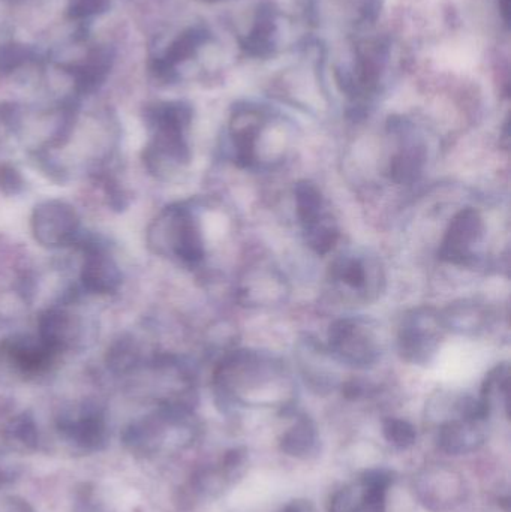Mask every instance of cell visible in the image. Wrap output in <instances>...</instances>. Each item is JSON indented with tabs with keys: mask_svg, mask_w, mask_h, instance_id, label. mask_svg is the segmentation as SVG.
<instances>
[{
	"mask_svg": "<svg viewBox=\"0 0 511 512\" xmlns=\"http://www.w3.org/2000/svg\"><path fill=\"white\" fill-rule=\"evenodd\" d=\"M146 116L155 132L146 153L150 170L162 173L186 164L189 149L185 135L191 125V107L185 102H161L150 107Z\"/></svg>",
	"mask_w": 511,
	"mask_h": 512,
	"instance_id": "1",
	"label": "cell"
},
{
	"mask_svg": "<svg viewBox=\"0 0 511 512\" xmlns=\"http://www.w3.org/2000/svg\"><path fill=\"white\" fill-rule=\"evenodd\" d=\"M389 57V47L380 39L354 45L351 59L336 71L342 92L354 101L371 99L383 86Z\"/></svg>",
	"mask_w": 511,
	"mask_h": 512,
	"instance_id": "2",
	"label": "cell"
},
{
	"mask_svg": "<svg viewBox=\"0 0 511 512\" xmlns=\"http://www.w3.org/2000/svg\"><path fill=\"white\" fill-rule=\"evenodd\" d=\"M158 236L159 246L167 243L174 255L186 264H198L204 258V243L200 228L192 213L185 207H171L156 221L150 237Z\"/></svg>",
	"mask_w": 511,
	"mask_h": 512,
	"instance_id": "3",
	"label": "cell"
},
{
	"mask_svg": "<svg viewBox=\"0 0 511 512\" xmlns=\"http://www.w3.org/2000/svg\"><path fill=\"white\" fill-rule=\"evenodd\" d=\"M441 328L444 324L440 316L428 307L408 313L399 331L402 357L411 363H428L440 345Z\"/></svg>",
	"mask_w": 511,
	"mask_h": 512,
	"instance_id": "4",
	"label": "cell"
},
{
	"mask_svg": "<svg viewBox=\"0 0 511 512\" xmlns=\"http://www.w3.org/2000/svg\"><path fill=\"white\" fill-rule=\"evenodd\" d=\"M78 230L80 219L77 212L63 201H47L33 212V236L36 242L47 248L71 245Z\"/></svg>",
	"mask_w": 511,
	"mask_h": 512,
	"instance_id": "5",
	"label": "cell"
},
{
	"mask_svg": "<svg viewBox=\"0 0 511 512\" xmlns=\"http://www.w3.org/2000/svg\"><path fill=\"white\" fill-rule=\"evenodd\" d=\"M212 35L201 26H192L174 36L150 63L153 74L162 81H174L180 68L194 60L201 50L209 44Z\"/></svg>",
	"mask_w": 511,
	"mask_h": 512,
	"instance_id": "6",
	"label": "cell"
},
{
	"mask_svg": "<svg viewBox=\"0 0 511 512\" xmlns=\"http://www.w3.org/2000/svg\"><path fill=\"white\" fill-rule=\"evenodd\" d=\"M482 216L476 209H464L452 219L440 248V258L455 265H468L474 261L473 246L482 239Z\"/></svg>",
	"mask_w": 511,
	"mask_h": 512,
	"instance_id": "7",
	"label": "cell"
},
{
	"mask_svg": "<svg viewBox=\"0 0 511 512\" xmlns=\"http://www.w3.org/2000/svg\"><path fill=\"white\" fill-rule=\"evenodd\" d=\"M267 123V114L252 105H243L231 117L230 135L234 155L240 167L248 168L257 162L258 137Z\"/></svg>",
	"mask_w": 511,
	"mask_h": 512,
	"instance_id": "8",
	"label": "cell"
},
{
	"mask_svg": "<svg viewBox=\"0 0 511 512\" xmlns=\"http://www.w3.org/2000/svg\"><path fill=\"white\" fill-rule=\"evenodd\" d=\"M329 348L341 360L357 366L372 363L377 357L371 337L353 319H341L330 327Z\"/></svg>",
	"mask_w": 511,
	"mask_h": 512,
	"instance_id": "9",
	"label": "cell"
},
{
	"mask_svg": "<svg viewBox=\"0 0 511 512\" xmlns=\"http://www.w3.org/2000/svg\"><path fill=\"white\" fill-rule=\"evenodd\" d=\"M242 50L255 59L273 56L279 45V12L275 6H258L248 33L240 39Z\"/></svg>",
	"mask_w": 511,
	"mask_h": 512,
	"instance_id": "10",
	"label": "cell"
},
{
	"mask_svg": "<svg viewBox=\"0 0 511 512\" xmlns=\"http://www.w3.org/2000/svg\"><path fill=\"white\" fill-rule=\"evenodd\" d=\"M81 279L89 291L110 294L120 285V271L113 259L95 248L84 261Z\"/></svg>",
	"mask_w": 511,
	"mask_h": 512,
	"instance_id": "11",
	"label": "cell"
},
{
	"mask_svg": "<svg viewBox=\"0 0 511 512\" xmlns=\"http://www.w3.org/2000/svg\"><path fill=\"white\" fill-rule=\"evenodd\" d=\"M54 349H51L44 340L39 337H15L6 343V354L12 361L27 372H36L44 369L53 357Z\"/></svg>",
	"mask_w": 511,
	"mask_h": 512,
	"instance_id": "12",
	"label": "cell"
},
{
	"mask_svg": "<svg viewBox=\"0 0 511 512\" xmlns=\"http://www.w3.org/2000/svg\"><path fill=\"white\" fill-rule=\"evenodd\" d=\"M425 147L419 143L405 144L390 161L389 173L393 182L410 185L422 176L425 167Z\"/></svg>",
	"mask_w": 511,
	"mask_h": 512,
	"instance_id": "13",
	"label": "cell"
},
{
	"mask_svg": "<svg viewBox=\"0 0 511 512\" xmlns=\"http://www.w3.org/2000/svg\"><path fill=\"white\" fill-rule=\"evenodd\" d=\"M294 195H296L297 215L302 222L303 230L317 224L321 218L326 216V213H323V195L314 183L308 182V180L297 183Z\"/></svg>",
	"mask_w": 511,
	"mask_h": 512,
	"instance_id": "14",
	"label": "cell"
},
{
	"mask_svg": "<svg viewBox=\"0 0 511 512\" xmlns=\"http://www.w3.org/2000/svg\"><path fill=\"white\" fill-rule=\"evenodd\" d=\"M441 321H443L444 327L468 333V331H477L483 327L485 313L476 304H458V306L449 307Z\"/></svg>",
	"mask_w": 511,
	"mask_h": 512,
	"instance_id": "15",
	"label": "cell"
},
{
	"mask_svg": "<svg viewBox=\"0 0 511 512\" xmlns=\"http://www.w3.org/2000/svg\"><path fill=\"white\" fill-rule=\"evenodd\" d=\"M330 276L336 282L345 283L353 289L365 288L368 273L365 264L356 256H342L330 265Z\"/></svg>",
	"mask_w": 511,
	"mask_h": 512,
	"instance_id": "16",
	"label": "cell"
},
{
	"mask_svg": "<svg viewBox=\"0 0 511 512\" xmlns=\"http://www.w3.org/2000/svg\"><path fill=\"white\" fill-rule=\"evenodd\" d=\"M303 231L306 234V242L318 255L329 254L339 240L338 228L329 215L324 216L317 224Z\"/></svg>",
	"mask_w": 511,
	"mask_h": 512,
	"instance_id": "17",
	"label": "cell"
},
{
	"mask_svg": "<svg viewBox=\"0 0 511 512\" xmlns=\"http://www.w3.org/2000/svg\"><path fill=\"white\" fill-rule=\"evenodd\" d=\"M35 60V54L26 45L14 41L0 42V74H14L23 66L30 65Z\"/></svg>",
	"mask_w": 511,
	"mask_h": 512,
	"instance_id": "18",
	"label": "cell"
},
{
	"mask_svg": "<svg viewBox=\"0 0 511 512\" xmlns=\"http://www.w3.org/2000/svg\"><path fill=\"white\" fill-rule=\"evenodd\" d=\"M113 0H69L68 15L77 23L90 21L92 18L105 14Z\"/></svg>",
	"mask_w": 511,
	"mask_h": 512,
	"instance_id": "19",
	"label": "cell"
},
{
	"mask_svg": "<svg viewBox=\"0 0 511 512\" xmlns=\"http://www.w3.org/2000/svg\"><path fill=\"white\" fill-rule=\"evenodd\" d=\"M498 6H500V11L501 14H503L504 21H506V24L509 23L510 0H498Z\"/></svg>",
	"mask_w": 511,
	"mask_h": 512,
	"instance_id": "20",
	"label": "cell"
},
{
	"mask_svg": "<svg viewBox=\"0 0 511 512\" xmlns=\"http://www.w3.org/2000/svg\"><path fill=\"white\" fill-rule=\"evenodd\" d=\"M207 2H221V0H207Z\"/></svg>",
	"mask_w": 511,
	"mask_h": 512,
	"instance_id": "21",
	"label": "cell"
}]
</instances>
